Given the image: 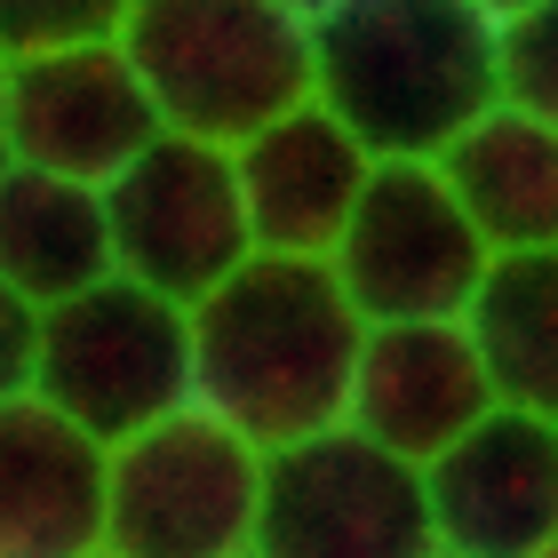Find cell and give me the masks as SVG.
Listing matches in <instances>:
<instances>
[{
    "label": "cell",
    "mask_w": 558,
    "mask_h": 558,
    "mask_svg": "<svg viewBox=\"0 0 558 558\" xmlns=\"http://www.w3.org/2000/svg\"><path fill=\"white\" fill-rule=\"evenodd\" d=\"M112 48L168 136L223 151L312 96V24L271 0H129Z\"/></svg>",
    "instance_id": "obj_3"
},
{
    "label": "cell",
    "mask_w": 558,
    "mask_h": 558,
    "mask_svg": "<svg viewBox=\"0 0 558 558\" xmlns=\"http://www.w3.org/2000/svg\"><path fill=\"white\" fill-rule=\"evenodd\" d=\"M367 151L343 136L336 112H319L303 96L295 112L264 120L256 136L232 144V184L247 216V247L256 256H327L351 216V199L367 184Z\"/></svg>",
    "instance_id": "obj_12"
},
{
    "label": "cell",
    "mask_w": 558,
    "mask_h": 558,
    "mask_svg": "<svg viewBox=\"0 0 558 558\" xmlns=\"http://www.w3.org/2000/svg\"><path fill=\"white\" fill-rule=\"evenodd\" d=\"M430 168H439L447 199L463 208L487 256L558 247V120L487 105L430 151Z\"/></svg>",
    "instance_id": "obj_14"
},
{
    "label": "cell",
    "mask_w": 558,
    "mask_h": 558,
    "mask_svg": "<svg viewBox=\"0 0 558 558\" xmlns=\"http://www.w3.org/2000/svg\"><path fill=\"white\" fill-rule=\"evenodd\" d=\"M264 447L175 408L105 447V558H240L256 535Z\"/></svg>",
    "instance_id": "obj_5"
},
{
    "label": "cell",
    "mask_w": 558,
    "mask_h": 558,
    "mask_svg": "<svg viewBox=\"0 0 558 558\" xmlns=\"http://www.w3.org/2000/svg\"><path fill=\"white\" fill-rule=\"evenodd\" d=\"M430 558H447V550H430Z\"/></svg>",
    "instance_id": "obj_24"
},
{
    "label": "cell",
    "mask_w": 558,
    "mask_h": 558,
    "mask_svg": "<svg viewBox=\"0 0 558 558\" xmlns=\"http://www.w3.org/2000/svg\"><path fill=\"white\" fill-rule=\"evenodd\" d=\"M0 129H9L16 168L105 184L160 136V120H151L129 57L112 40H81L0 64Z\"/></svg>",
    "instance_id": "obj_10"
},
{
    "label": "cell",
    "mask_w": 558,
    "mask_h": 558,
    "mask_svg": "<svg viewBox=\"0 0 558 558\" xmlns=\"http://www.w3.org/2000/svg\"><path fill=\"white\" fill-rule=\"evenodd\" d=\"M129 0H0V64L40 57V48L112 40Z\"/></svg>",
    "instance_id": "obj_18"
},
{
    "label": "cell",
    "mask_w": 558,
    "mask_h": 558,
    "mask_svg": "<svg viewBox=\"0 0 558 558\" xmlns=\"http://www.w3.org/2000/svg\"><path fill=\"white\" fill-rule=\"evenodd\" d=\"M312 105L367 160H430L495 105V16L471 0H336L312 24Z\"/></svg>",
    "instance_id": "obj_2"
},
{
    "label": "cell",
    "mask_w": 558,
    "mask_h": 558,
    "mask_svg": "<svg viewBox=\"0 0 558 558\" xmlns=\"http://www.w3.org/2000/svg\"><path fill=\"white\" fill-rule=\"evenodd\" d=\"M33 336H40V312L0 279V408L33 391Z\"/></svg>",
    "instance_id": "obj_19"
},
{
    "label": "cell",
    "mask_w": 558,
    "mask_h": 558,
    "mask_svg": "<svg viewBox=\"0 0 558 558\" xmlns=\"http://www.w3.org/2000/svg\"><path fill=\"white\" fill-rule=\"evenodd\" d=\"M112 271L105 247V199L96 184H72V175H40V168H0V279L48 312V303L96 288Z\"/></svg>",
    "instance_id": "obj_16"
},
{
    "label": "cell",
    "mask_w": 558,
    "mask_h": 558,
    "mask_svg": "<svg viewBox=\"0 0 558 558\" xmlns=\"http://www.w3.org/2000/svg\"><path fill=\"white\" fill-rule=\"evenodd\" d=\"M495 408L487 375H478L471 343L454 319H391V327H360V360H351V391H343V423L375 439L399 463H430L447 439Z\"/></svg>",
    "instance_id": "obj_11"
},
{
    "label": "cell",
    "mask_w": 558,
    "mask_h": 558,
    "mask_svg": "<svg viewBox=\"0 0 558 558\" xmlns=\"http://www.w3.org/2000/svg\"><path fill=\"white\" fill-rule=\"evenodd\" d=\"M454 327H463L495 408L558 415V247H543V256H487Z\"/></svg>",
    "instance_id": "obj_15"
},
{
    "label": "cell",
    "mask_w": 558,
    "mask_h": 558,
    "mask_svg": "<svg viewBox=\"0 0 558 558\" xmlns=\"http://www.w3.org/2000/svg\"><path fill=\"white\" fill-rule=\"evenodd\" d=\"M240 558H256V550H240Z\"/></svg>",
    "instance_id": "obj_23"
},
{
    "label": "cell",
    "mask_w": 558,
    "mask_h": 558,
    "mask_svg": "<svg viewBox=\"0 0 558 558\" xmlns=\"http://www.w3.org/2000/svg\"><path fill=\"white\" fill-rule=\"evenodd\" d=\"M0 168H9V129H0Z\"/></svg>",
    "instance_id": "obj_22"
},
{
    "label": "cell",
    "mask_w": 558,
    "mask_h": 558,
    "mask_svg": "<svg viewBox=\"0 0 558 558\" xmlns=\"http://www.w3.org/2000/svg\"><path fill=\"white\" fill-rule=\"evenodd\" d=\"M105 199V247L112 271L136 288L192 303L216 288L232 264H247V216H240V184H232V151L223 144H192V136H151L120 175L96 184Z\"/></svg>",
    "instance_id": "obj_8"
},
{
    "label": "cell",
    "mask_w": 558,
    "mask_h": 558,
    "mask_svg": "<svg viewBox=\"0 0 558 558\" xmlns=\"http://www.w3.org/2000/svg\"><path fill=\"white\" fill-rule=\"evenodd\" d=\"M319 264L360 312V327H391V319H454L471 279L487 271V247L447 199L430 160H375Z\"/></svg>",
    "instance_id": "obj_7"
},
{
    "label": "cell",
    "mask_w": 558,
    "mask_h": 558,
    "mask_svg": "<svg viewBox=\"0 0 558 558\" xmlns=\"http://www.w3.org/2000/svg\"><path fill=\"white\" fill-rule=\"evenodd\" d=\"M88 558H105V550H88Z\"/></svg>",
    "instance_id": "obj_25"
},
{
    "label": "cell",
    "mask_w": 558,
    "mask_h": 558,
    "mask_svg": "<svg viewBox=\"0 0 558 558\" xmlns=\"http://www.w3.org/2000/svg\"><path fill=\"white\" fill-rule=\"evenodd\" d=\"M471 9L502 24V16H526V9H558V0H471Z\"/></svg>",
    "instance_id": "obj_20"
},
{
    "label": "cell",
    "mask_w": 558,
    "mask_h": 558,
    "mask_svg": "<svg viewBox=\"0 0 558 558\" xmlns=\"http://www.w3.org/2000/svg\"><path fill=\"white\" fill-rule=\"evenodd\" d=\"M192 408L247 447H288L343 423L360 312L319 256H247L192 303Z\"/></svg>",
    "instance_id": "obj_1"
},
{
    "label": "cell",
    "mask_w": 558,
    "mask_h": 558,
    "mask_svg": "<svg viewBox=\"0 0 558 558\" xmlns=\"http://www.w3.org/2000/svg\"><path fill=\"white\" fill-rule=\"evenodd\" d=\"M415 471L447 558H558V415L487 408Z\"/></svg>",
    "instance_id": "obj_9"
},
{
    "label": "cell",
    "mask_w": 558,
    "mask_h": 558,
    "mask_svg": "<svg viewBox=\"0 0 558 558\" xmlns=\"http://www.w3.org/2000/svg\"><path fill=\"white\" fill-rule=\"evenodd\" d=\"M256 558H430L423 471L360 439L351 423L303 430L264 454Z\"/></svg>",
    "instance_id": "obj_6"
},
{
    "label": "cell",
    "mask_w": 558,
    "mask_h": 558,
    "mask_svg": "<svg viewBox=\"0 0 558 558\" xmlns=\"http://www.w3.org/2000/svg\"><path fill=\"white\" fill-rule=\"evenodd\" d=\"M495 105L558 120V9H526L495 24Z\"/></svg>",
    "instance_id": "obj_17"
},
{
    "label": "cell",
    "mask_w": 558,
    "mask_h": 558,
    "mask_svg": "<svg viewBox=\"0 0 558 558\" xmlns=\"http://www.w3.org/2000/svg\"><path fill=\"white\" fill-rule=\"evenodd\" d=\"M105 543V447L33 391L0 408V558H88Z\"/></svg>",
    "instance_id": "obj_13"
},
{
    "label": "cell",
    "mask_w": 558,
    "mask_h": 558,
    "mask_svg": "<svg viewBox=\"0 0 558 558\" xmlns=\"http://www.w3.org/2000/svg\"><path fill=\"white\" fill-rule=\"evenodd\" d=\"M271 9H288V16H295V24H319V16H327V9H336V0H271Z\"/></svg>",
    "instance_id": "obj_21"
},
{
    "label": "cell",
    "mask_w": 558,
    "mask_h": 558,
    "mask_svg": "<svg viewBox=\"0 0 558 558\" xmlns=\"http://www.w3.org/2000/svg\"><path fill=\"white\" fill-rule=\"evenodd\" d=\"M33 399L57 408L96 447L192 408V319L184 303L105 271L96 288L40 312L33 336Z\"/></svg>",
    "instance_id": "obj_4"
}]
</instances>
